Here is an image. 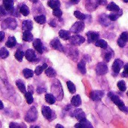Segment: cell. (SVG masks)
<instances>
[{
    "label": "cell",
    "mask_w": 128,
    "mask_h": 128,
    "mask_svg": "<svg viewBox=\"0 0 128 128\" xmlns=\"http://www.w3.org/2000/svg\"><path fill=\"white\" fill-rule=\"evenodd\" d=\"M108 97L111 99V100L118 106V108L122 111L124 113L128 114V107L125 106V104L124 103V102L119 98L118 96H117L116 94H115L113 92H110L108 94Z\"/></svg>",
    "instance_id": "cell-1"
},
{
    "label": "cell",
    "mask_w": 128,
    "mask_h": 128,
    "mask_svg": "<svg viewBox=\"0 0 128 128\" xmlns=\"http://www.w3.org/2000/svg\"><path fill=\"white\" fill-rule=\"evenodd\" d=\"M52 91L53 94L56 95V97L61 101L63 97V91L62 88V85L59 83L58 80H56V82H54L52 85Z\"/></svg>",
    "instance_id": "cell-2"
},
{
    "label": "cell",
    "mask_w": 128,
    "mask_h": 128,
    "mask_svg": "<svg viewBox=\"0 0 128 128\" xmlns=\"http://www.w3.org/2000/svg\"><path fill=\"white\" fill-rule=\"evenodd\" d=\"M17 26L16 20L13 17H8L4 20L2 23V29H15Z\"/></svg>",
    "instance_id": "cell-3"
},
{
    "label": "cell",
    "mask_w": 128,
    "mask_h": 128,
    "mask_svg": "<svg viewBox=\"0 0 128 128\" xmlns=\"http://www.w3.org/2000/svg\"><path fill=\"white\" fill-rule=\"evenodd\" d=\"M38 118V110L34 106H32L26 113L25 116V120L28 123H32L35 121Z\"/></svg>",
    "instance_id": "cell-4"
},
{
    "label": "cell",
    "mask_w": 128,
    "mask_h": 128,
    "mask_svg": "<svg viewBox=\"0 0 128 128\" xmlns=\"http://www.w3.org/2000/svg\"><path fill=\"white\" fill-rule=\"evenodd\" d=\"M41 112L44 118L48 120L49 121H52L53 119L56 118V114L55 112H53L49 106H44L41 109Z\"/></svg>",
    "instance_id": "cell-5"
},
{
    "label": "cell",
    "mask_w": 128,
    "mask_h": 128,
    "mask_svg": "<svg viewBox=\"0 0 128 128\" xmlns=\"http://www.w3.org/2000/svg\"><path fill=\"white\" fill-rule=\"evenodd\" d=\"M85 41H86L85 38L82 35H72L69 39L70 43L72 45H75V46H79V45H82V43L85 42Z\"/></svg>",
    "instance_id": "cell-6"
},
{
    "label": "cell",
    "mask_w": 128,
    "mask_h": 128,
    "mask_svg": "<svg viewBox=\"0 0 128 128\" xmlns=\"http://www.w3.org/2000/svg\"><path fill=\"white\" fill-rule=\"evenodd\" d=\"M96 74L98 75H104L108 72V66L106 63H99L96 66Z\"/></svg>",
    "instance_id": "cell-7"
},
{
    "label": "cell",
    "mask_w": 128,
    "mask_h": 128,
    "mask_svg": "<svg viewBox=\"0 0 128 128\" xmlns=\"http://www.w3.org/2000/svg\"><path fill=\"white\" fill-rule=\"evenodd\" d=\"M100 5V0H86V8L88 11H94Z\"/></svg>",
    "instance_id": "cell-8"
},
{
    "label": "cell",
    "mask_w": 128,
    "mask_h": 128,
    "mask_svg": "<svg viewBox=\"0 0 128 128\" xmlns=\"http://www.w3.org/2000/svg\"><path fill=\"white\" fill-rule=\"evenodd\" d=\"M124 66V62L120 60V59H116L113 64H112V71L114 72V75H117L119 72H120V70L122 69V68Z\"/></svg>",
    "instance_id": "cell-9"
},
{
    "label": "cell",
    "mask_w": 128,
    "mask_h": 128,
    "mask_svg": "<svg viewBox=\"0 0 128 128\" xmlns=\"http://www.w3.org/2000/svg\"><path fill=\"white\" fill-rule=\"evenodd\" d=\"M85 28V23L82 21L76 22L70 28V32L74 33H80L84 30Z\"/></svg>",
    "instance_id": "cell-10"
},
{
    "label": "cell",
    "mask_w": 128,
    "mask_h": 128,
    "mask_svg": "<svg viewBox=\"0 0 128 128\" xmlns=\"http://www.w3.org/2000/svg\"><path fill=\"white\" fill-rule=\"evenodd\" d=\"M50 46L52 48L56 50V51H61V52H63L64 51V49L62 46V44L61 43L60 40L58 38H55L54 39H52L51 41H50Z\"/></svg>",
    "instance_id": "cell-11"
},
{
    "label": "cell",
    "mask_w": 128,
    "mask_h": 128,
    "mask_svg": "<svg viewBox=\"0 0 128 128\" xmlns=\"http://www.w3.org/2000/svg\"><path fill=\"white\" fill-rule=\"evenodd\" d=\"M33 46L36 51L38 52L39 54H43L45 50V47L44 46L43 42L39 38H36L33 41Z\"/></svg>",
    "instance_id": "cell-12"
},
{
    "label": "cell",
    "mask_w": 128,
    "mask_h": 128,
    "mask_svg": "<svg viewBox=\"0 0 128 128\" xmlns=\"http://www.w3.org/2000/svg\"><path fill=\"white\" fill-rule=\"evenodd\" d=\"M87 38H88V41L89 43H94L96 42L100 37V34L98 32H94V31H89L86 33Z\"/></svg>",
    "instance_id": "cell-13"
},
{
    "label": "cell",
    "mask_w": 128,
    "mask_h": 128,
    "mask_svg": "<svg viewBox=\"0 0 128 128\" xmlns=\"http://www.w3.org/2000/svg\"><path fill=\"white\" fill-rule=\"evenodd\" d=\"M104 96V92L102 91H93L90 94V98L93 101H100Z\"/></svg>",
    "instance_id": "cell-14"
},
{
    "label": "cell",
    "mask_w": 128,
    "mask_h": 128,
    "mask_svg": "<svg viewBox=\"0 0 128 128\" xmlns=\"http://www.w3.org/2000/svg\"><path fill=\"white\" fill-rule=\"evenodd\" d=\"M3 6L9 14H13L14 11V0H3Z\"/></svg>",
    "instance_id": "cell-15"
},
{
    "label": "cell",
    "mask_w": 128,
    "mask_h": 128,
    "mask_svg": "<svg viewBox=\"0 0 128 128\" xmlns=\"http://www.w3.org/2000/svg\"><path fill=\"white\" fill-rule=\"evenodd\" d=\"M74 127L76 128H93V125L86 118H83L80 120L79 123L76 124Z\"/></svg>",
    "instance_id": "cell-16"
},
{
    "label": "cell",
    "mask_w": 128,
    "mask_h": 128,
    "mask_svg": "<svg viewBox=\"0 0 128 128\" xmlns=\"http://www.w3.org/2000/svg\"><path fill=\"white\" fill-rule=\"evenodd\" d=\"M99 20V23L102 26H110V23H111L110 21H112L110 20V16L109 15H106V14H101L99 17V20Z\"/></svg>",
    "instance_id": "cell-17"
},
{
    "label": "cell",
    "mask_w": 128,
    "mask_h": 128,
    "mask_svg": "<svg viewBox=\"0 0 128 128\" xmlns=\"http://www.w3.org/2000/svg\"><path fill=\"white\" fill-rule=\"evenodd\" d=\"M25 57L29 62H34L37 60V55L34 50L28 49L25 53Z\"/></svg>",
    "instance_id": "cell-18"
},
{
    "label": "cell",
    "mask_w": 128,
    "mask_h": 128,
    "mask_svg": "<svg viewBox=\"0 0 128 128\" xmlns=\"http://www.w3.org/2000/svg\"><path fill=\"white\" fill-rule=\"evenodd\" d=\"M70 116L76 118L79 121H80V120H82L83 118H86V115H85L84 112L82 111V109H75L72 112V114L70 115Z\"/></svg>",
    "instance_id": "cell-19"
},
{
    "label": "cell",
    "mask_w": 128,
    "mask_h": 128,
    "mask_svg": "<svg viewBox=\"0 0 128 128\" xmlns=\"http://www.w3.org/2000/svg\"><path fill=\"white\" fill-rule=\"evenodd\" d=\"M103 56H104V61L106 62V63H108V62H110V61L111 60V59H112V57L114 56V52H113V51L108 46V48H106V51H104Z\"/></svg>",
    "instance_id": "cell-20"
},
{
    "label": "cell",
    "mask_w": 128,
    "mask_h": 128,
    "mask_svg": "<svg viewBox=\"0 0 128 128\" xmlns=\"http://www.w3.org/2000/svg\"><path fill=\"white\" fill-rule=\"evenodd\" d=\"M68 51V52L67 54L69 56V57L70 59H73L74 61H76V59L79 57V51L76 49H75L74 48H69Z\"/></svg>",
    "instance_id": "cell-21"
},
{
    "label": "cell",
    "mask_w": 128,
    "mask_h": 128,
    "mask_svg": "<svg viewBox=\"0 0 128 128\" xmlns=\"http://www.w3.org/2000/svg\"><path fill=\"white\" fill-rule=\"evenodd\" d=\"M22 28L23 31H31L33 29V23L29 20H26L22 21Z\"/></svg>",
    "instance_id": "cell-22"
},
{
    "label": "cell",
    "mask_w": 128,
    "mask_h": 128,
    "mask_svg": "<svg viewBox=\"0 0 128 128\" xmlns=\"http://www.w3.org/2000/svg\"><path fill=\"white\" fill-rule=\"evenodd\" d=\"M71 106H74V107H78L82 104V100L80 95H75L72 97L71 100Z\"/></svg>",
    "instance_id": "cell-23"
},
{
    "label": "cell",
    "mask_w": 128,
    "mask_h": 128,
    "mask_svg": "<svg viewBox=\"0 0 128 128\" xmlns=\"http://www.w3.org/2000/svg\"><path fill=\"white\" fill-rule=\"evenodd\" d=\"M22 39L25 41L30 42L34 40V36L32 34L31 31H24L22 34Z\"/></svg>",
    "instance_id": "cell-24"
},
{
    "label": "cell",
    "mask_w": 128,
    "mask_h": 128,
    "mask_svg": "<svg viewBox=\"0 0 128 128\" xmlns=\"http://www.w3.org/2000/svg\"><path fill=\"white\" fill-rule=\"evenodd\" d=\"M47 5L50 8H51L52 10L59 8L61 6V2L59 0H49L47 2Z\"/></svg>",
    "instance_id": "cell-25"
},
{
    "label": "cell",
    "mask_w": 128,
    "mask_h": 128,
    "mask_svg": "<svg viewBox=\"0 0 128 128\" xmlns=\"http://www.w3.org/2000/svg\"><path fill=\"white\" fill-rule=\"evenodd\" d=\"M16 45V40L14 36H9L8 38V41L5 43V46L9 48H14Z\"/></svg>",
    "instance_id": "cell-26"
},
{
    "label": "cell",
    "mask_w": 128,
    "mask_h": 128,
    "mask_svg": "<svg viewBox=\"0 0 128 128\" xmlns=\"http://www.w3.org/2000/svg\"><path fill=\"white\" fill-rule=\"evenodd\" d=\"M122 14H123V11H122V10L121 9V10L118 11H113V12L111 13L109 16H110V20H111L112 21H116V20H117L122 15Z\"/></svg>",
    "instance_id": "cell-27"
},
{
    "label": "cell",
    "mask_w": 128,
    "mask_h": 128,
    "mask_svg": "<svg viewBox=\"0 0 128 128\" xmlns=\"http://www.w3.org/2000/svg\"><path fill=\"white\" fill-rule=\"evenodd\" d=\"M58 35H59L60 38H62V39H64V40H69L70 38L71 37L70 32L69 31L64 30V29H61L58 32Z\"/></svg>",
    "instance_id": "cell-28"
},
{
    "label": "cell",
    "mask_w": 128,
    "mask_h": 128,
    "mask_svg": "<svg viewBox=\"0 0 128 128\" xmlns=\"http://www.w3.org/2000/svg\"><path fill=\"white\" fill-rule=\"evenodd\" d=\"M77 68L79 69V71L82 73V74H86V61L85 60H82L81 61H80L77 64Z\"/></svg>",
    "instance_id": "cell-29"
},
{
    "label": "cell",
    "mask_w": 128,
    "mask_h": 128,
    "mask_svg": "<svg viewBox=\"0 0 128 128\" xmlns=\"http://www.w3.org/2000/svg\"><path fill=\"white\" fill-rule=\"evenodd\" d=\"M56 99L57 98L53 94H46L45 95V100H46V102L48 103L50 105L54 104L56 103Z\"/></svg>",
    "instance_id": "cell-30"
},
{
    "label": "cell",
    "mask_w": 128,
    "mask_h": 128,
    "mask_svg": "<svg viewBox=\"0 0 128 128\" xmlns=\"http://www.w3.org/2000/svg\"><path fill=\"white\" fill-rule=\"evenodd\" d=\"M16 85L18 88V89L20 91L21 93H22L24 94L26 93V88L25 84L23 83V81L22 80H17L16 81Z\"/></svg>",
    "instance_id": "cell-31"
},
{
    "label": "cell",
    "mask_w": 128,
    "mask_h": 128,
    "mask_svg": "<svg viewBox=\"0 0 128 128\" xmlns=\"http://www.w3.org/2000/svg\"><path fill=\"white\" fill-rule=\"evenodd\" d=\"M45 74L49 78H54L56 76V72L52 67H47L45 70Z\"/></svg>",
    "instance_id": "cell-32"
},
{
    "label": "cell",
    "mask_w": 128,
    "mask_h": 128,
    "mask_svg": "<svg viewBox=\"0 0 128 128\" xmlns=\"http://www.w3.org/2000/svg\"><path fill=\"white\" fill-rule=\"evenodd\" d=\"M74 16L76 18H78L79 20H86L88 18H89V17H90L89 15L84 14H82V12H80L79 11H74Z\"/></svg>",
    "instance_id": "cell-33"
},
{
    "label": "cell",
    "mask_w": 128,
    "mask_h": 128,
    "mask_svg": "<svg viewBox=\"0 0 128 128\" xmlns=\"http://www.w3.org/2000/svg\"><path fill=\"white\" fill-rule=\"evenodd\" d=\"M48 67L47 64L46 63H44L42 66H38L36 68H35V70H34V73L37 75H40L44 70H46V69Z\"/></svg>",
    "instance_id": "cell-34"
},
{
    "label": "cell",
    "mask_w": 128,
    "mask_h": 128,
    "mask_svg": "<svg viewBox=\"0 0 128 128\" xmlns=\"http://www.w3.org/2000/svg\"><path fill=\"white\" fill-rule=\"evenodd\" d=\"M95 45L99 47V48H101L102 49H106L108 48V44L107 42L104 40V39H98L96 42H95Z\"/></svg>",
    "instance_id": "cell-35"
},
{
    "label": "cell",
    "mask_w": 128,
    "mask_h": 128,
    "mask_svg": "<svg viewBox=\"0 0 128 128\" xmlns=\"http://www.w3.org/2000/svg\"><path fill=\"white\" fill-rule=\"evenodd\" d=\"M106 8H107V10H109L110 11H118L121 10L119 6L117 5L115 2H110V4H108Z\"/></svg>",
    "instance_id": "cell-36"
},
{
    "label": "cell",
    "mask_w": 128,
    "mask_h": 128,
    "mask_svg": "<svg viewBox=\"0 0 128 128\" xmlns=\"http://www.w3.org/2000/svg\"><path fill=\"white\" fill-rule=\"evenodd\" d=\"M34 20L39 24H44L46 21V18L45 17V15L44 14H40L38 16H35L34 17Z\"/></svg>",
    "instance_id": "cell-37"
},
{
    "label": "cell",
    "mask_w": 128,
    "mask_h": 128,
    "mask_svg": "<svg viewBox=\"0 0 128 128\" xmlns=\"http://www.w3.org/2000/svg\"><path fill=\"white\" fill-rule=\"evenodd\" d=\"M20 12L23 15V16H28L29 14V8H28L27 5H26L25 4L22 5L20 8Z\"/></svg>",
    "instance_id": "cell-38"
},
{
    "label": "cell",
    "mask_w": 128,
    "mask_h": 128,
    "mask_svg": "<svg viewBox=\"0 0 128 128\" xmlns=\"http://www.w3.org/2000/svg\"><path fill=\"white\" fill-rule=\"evenodd\" d=\"M24 54H24V52H23L22 50L17 49L16 51V53H15V54H14V57H15V58H16V60L21 62V61L22 60V58H23Z\"/></svg>",
    "instance_id": "cell-39"
},
{
    "label": "cell",
    "mask_w": 128,
    "mask_h": 128,
    "mask_svg": "<svg viewBox=\"0 0 128 128\" xmlns=\"http://www.w3.org/2000/svg\"><path fill=\"white\" fill-rule=\"evenodd\" d=\"M22 74L26 78H32L34 75V72L32 69H24L22 71Z\"/></svg>",
    "instance_id": "cell-40"
},
{
    "label": "cell",
    "mask_w": 128,
    "mask_h": 128,
    "mask_svg": "<svg viewBox=\"0 0 128 128\" xmlns=\"http://www.w3.org/2000/svg\"><path fill=\"white\" fill-rule=\"evenodd\" d=\"M117 86H118V89H119L121 91H122V92H124V91H126V90H127L126 83H125V81H123V80L119 81L118 82V84H117Z\"/></svg>",
    "instance_id": "cell-41"
},
{
    "label": "cell",
    "mask_w": 128,
    "mask_h": 128,
    "mask_svg": "<svg viewBox=\"0 0 128 128\" xmlns=\"http://www.w3.org/2000/svg\"><path fill=\"white\" fill-rule=\"evenodd\" d=\"M67 86H68V91H69V92L70 94H74L76 92V86H75V84L73 82L68 81L67 82Z\"/></svg>",
    "instance_id": "cell-42"
},
{
    "label": "cell",
    "mask_w": 128,
    "mask_h": 128,
    "mask_svg": "<svg viewBox=\"0 0 128 128\" xmlns=\"http://www.w3.org/2000/svg\"><path fill=\"white\" fill-rule=\"evenodd\" d=\"M25 97H26V102H27L28 104L30 105V104H32V103H33L34 99H33L32 93H31V92H29V91L26 92V93L25 94Z\"/></svg>",
    "instance_id": "cell-43"
},
{
    "label": "cell",
    "mask_w": 128,
    "mask_h": 128,
    "mask_svg": "<svg viewBox=\"0 0 128 128\" xmlns=\"http://www.w3.org/2000/svg\"><path fill=\"white\" fill-rule=\"evenodd\" d=\"M9 56V52H8V51L5 48H1V50H0V57H1V58L2 59H5V58H7Z\"/></svg>",
    "instance_id": "cell-44"
},
{
    "label": "cell",
    "mask_w": 128,
    "mask_h": 128,
    "mask_svg": "<svg viewBox=\"0 0 128 128\" xmlns=\"http://www.w3.org/2000/svg\"><path fill=\"white\" fill-rule=\"evenodd\" d=\"M9 127L10 128H20V127H26V125L24 124H17V123H15V122H11L10 124H9Z\"/></svg>",
    "instance_id": "cell-45"
},
{
    "label": "cell",
    "mask_w": 128,
    "mask_h": 128,
    "mask_svg": "<svg viewBox=\"0 0 128 128\" xmlns=\"http://www.w3.org/2000/svg\"><path fill=\"white\" fill-rule=\"evenodd\" d=\"M52 14L57 17H61L62 16V10L59 8H56V9H54L53 11H52Z\"/></svg>",
    "instance_id": "cell-46"
},
{
    "label": "cell",
    "mask_w": 128,
    "mask_h": 128,
    "mask_svg": "<svg viewBox=\"0 0 128 128\" xmlns=\"http://www.w3.org/2000/svg\"><path fill=\"white\" fill-rule=\"evenodd\" d=\"M122 76L128 78V63L124 66V72L122 73Z\"/></svg>",
    "instance_id": "cell-47"
},
{
    "label": "cell",
    "mask_w": 128,
    "mask_h": 128,
    "mask_svg": "<svg viewBox=\"0 0 128 128\" xmlns=\"http://www.w3.org/2000/svg\"><path fill=\"white\" fill-rule=\"evenodd\" d=\"M119 38H121L122 39H123L124 41L128 42V32H122Z\"/></svg>",
    "instance_id": "cell-48"
},
{
    "label": "cell",
    "mask_w": 128,
    "mask_h": 128,
    "mask_svg": "<svg viewBox=\"0 0 128 128\" xmlns=\"http://www.w3.org/2000/svg\"><path fill=\"white\" fill-rule=\"evenodd\" d=\"M117 43H118V46L120 47V48H124L125 45H126V41H124L123 39H122L121 38H119L118 39V41H117Z\"/></svg>",
    "instance_id": "cell-49"
},
{
    "label": "cell",
    "mask_w": 128,
    "mask_h": 128,
    "mask_svg": "<svg viewBox=\"0 0 128 128\" xmlns=\"http://www.w3.org/2000/svg\"><path fill=\"white\" fill-rule=\"evenodd\" d=\"M0 11H1V14H2V16L6 15L7 13H8V11H6V9L4 8V7L3 5H2V6L0 7Z\"/></svg>",
    "instance_id": "cell-50"
},
{
    "label": "cell",
    "mask_w": 128,
    "mask_h": 128,
    "mask_svg": "<svg viewBox=\"0 0 128 128\" xmlns=\"http://www.w3.org/2000/svg\"><path fill=\"white\" fill-rule=\"evenodd\" d=\"M46 91V89L45 88H38L36 89V92L38 94H41V93H44Z\"/></svg>",
    "instance_id": "cell-51"
},
{
    "label": "cell",
    "mask_w": 128,
    "mask_h": 128,
    "mask_svg": "<svg viewBox=\"0 0 128 128\" xmlns=\"http://www.w3.org/2000/svg\"><path fill=\"white\" fill-rule=\"evenodd\" d=\"M49 24H50L51 26H52V27L56 26V20H50V22L49 23Z\"/></svg>",
    "instance_id": "cell-52"
},
{
    "label": "cell",
    "mask_w": 128,
    "mask_h": 128,
    "mask_svg": "<svg viewBox=\"0 0 128 128\" xmlns=\"http://www.w3.org/2000/svg\"><path fill=\"white\" fill-rule=\"evenodd\" d=\"M107 4L106 0H100V5H106Z\"/></svg>",
    "instance_id": "cell-53"
},
{
    "label": "cell",
    "mask_w": 128,
    "mask_h": 128,
    "mask_svg": "<svg viewBox=\"0 0 128 128\" xmlns=\"http://www.w3.org/2000/svg\"><path fill=\"white\" fill-rule=\"evenodd\" d=\"M0 35H1V41H2L4 40V32L3 31H1L0 32Z\"/></svg>",
    "instance_id": "cell-54"
},
{
    "label": "cell",
    "mask_w": 128,
    "mask_h": 128,
    "mask_svg": "<svg viewBox=\"0 0 128 128\" xmlns=\"http://www.w3.org/2000/svg\"><path fill=\"white\" fill-rule=\"evenodd\" d=\"M28 91L29 92H31V93H34V89H33V87L32 86V85H28Z\"/></svg>",
    "instance_id": "cell-55"
},
{
    "label": "cell",
    "mask_w": 128,
    "mask_h": 128,
    "mask_svg": "<svg viewBox=\"0 0 128 128\" xmlns=\"http://www.w3.org/2000/svg\"><path fill=\"white\" fill-rule=\"evenodd\" d=\"M74 4H78L80 2V0H70Z\"/></svg>",
    "instance_id": "cell-56"
},
{
    "label": "cell",
    "mask_w": 128,
    "mask_h": 128,
    "mask_svg": "<svg viewBox=\"0 0 128 128\" xmlns=\"http://www.w3.org/2000/svg\"><path fill=\"white\" fill-rule=\"evenodd\" d=\"M56 128H64V127L62 125H61V124H57L56 126Z\"/></svg>",
    "instance_id": "cell-57"
},
{
    "label": "cell",
    "mask_w": 128,
    "mask_h": 128,
    "mask_svg": "<svg viewBox=\"0 0 128 128\" xmlns=\"http://www.w3.org/2000/svg\"><path fill=\"white\" fill-rule=\"evenodd\" d=\"M0 109H4V105H3L2 101H1V107H0Z\"/></svg>",
    "instance_id": "cell-58"
},
{
    "label": "cell",
    "mask_w": 128,
    "mask_h": 128,
    "mask_svg": "<svg viewBox=\"0 0 128 128\" xmlns=\"http://www.w3.org/2000/svg\"><path fill=\"white\" fill-rule=\"evenodd\" d=\"M30 1H31L32 3L35 4V3H37V2H38V0H30Z\"/></svg>",
    "instance_id": "cell-59"
},
{
    "label": "cell",
    "mask_w": 128,
    "mask_h": 128,
    "mask_svg": "<svg viewBox=\"0 0 128 128\" xmlns=\"http://www.w3.org/2000/svg\"><path fill=\"white\" fill-rule=\"evenodd\" d=\"M31 127L32 128H34V127H39V126H31Z\"/></svg>",
    "instance_id": "cell-60"
},
{
    "label": "cell",
    "mask_w": 128,
    "mask_h": 128,
    "mask_svg": "<svg viewBox=\"0 0 128 128\" xmlns=\"http://www.w3.org/2000/svg\"><path fill=\"white\" fill-rule=\"evenodd\" d=\"M122 1H123L124 2H126V3H128V0H122Z\"/></svg>",
    "instance_id": "cell-61"
},
{
    "label": "cell",
    "mask_w": 128,
    "mask_h": 128,
    "mask_svg": "<svg viewBox=\"0 0 128 128\" xmlns=\"http://www.w3.org/2000/svg\"><path fill=\"white\" fill-rule=\"evenodd\" d=\"M127 95H128V92H127Z\"/></svg>",
    "instance_id": "cell-62"
}]
</instances>
